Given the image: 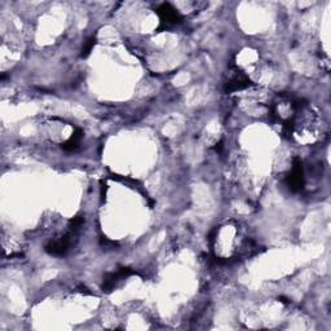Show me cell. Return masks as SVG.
<instances>
[{
    "instance_id": "cell-1",
    "label": "cell",
    "mask_w": 331,
    "mask_h": 331,
    "mask_svg": "<svg viewBox=\"0 0 331 331\" xmlns=\"http://www.w3.org/2000/svg\"><path fill=\"white\" fill-rule=\"evenodd\" d=\"M289 186L293 192L302 191L304 186V173H303V164L300 158L295 157L293 161V170L288 177Z\"/></svg>"
},
{
    "instance_id": "cell-2",
    "label": "cell",
    "mask_w": 331,
    "mask_h": 331,
    "mask_svg": "<svg viewBox=\"0 0 331 331\" xmlns=\"http://www.w3.org/2000/svg\"><path fill=\"white\" fill-rule=\"evenodd\" d=\"M158 15L161 17L162 26L167 27L170 25H177L182 21V17L177 12V9L173 8L170 3H163L158 8Z\"/></svg>"
},
{
    "instance_id": "cell-3",
    "label": "cell",
    "mask_w": 331,
    "mask_h": 331,
    "mask_svg": "<svg viewBox=\"0 0 331 331\" xmlns=\"http://www.w3.org/2000/svg\"><path fill=\"white\" fill-rule=\"evenodd\" d=\"M71 237H73L71 233H69V234L64 235V237L59 238V240L52 241V242H50V244L45 246V251H47L48 254H51V255L55 256L64 255L65 252L69 250V246L71 245Z\"/></svg>"
},
{
    "instance_id": "cell-4",
    "label": "cell",
    "mask_w": 331,
    "mask_h": 331,
    "mask_svg": "<svg viewBox=\"0 0 331 331\" xmlns=\"http://www.w3.org/2000/svg\"><path fill=\"white\" fill-rule=\"evenodd\" d=\"M133 270L129 269V268H119L117 272H112L108 273L105 275V278H104V283H103V290L105 291H112L113 289L115 288V285L118 283V281H120L124 277H128V275L133 274Z\"/></svg>"
},
{
    "instance_id": "cell-5",
    "label": "cell",
    "mask_w": 331,
    "mask_h": 331,
    "mask_svg": "<svg viewBox=\"0 0 331 331\" xmlns=\"http://www.w3.org/2000/svg\"><path fill=\"white\" fill-rule=\"evenodd\" d=\"M250 85H251V82H250V79L246 75H244V74H237V75L233 76V78L226 83L225 91L226 92L241 91V89L250 87Z\"/></svg>"
},
{
    "instance_id": "cell-6",
    "label": "cell",
    "mask_w": 331,
    "mask_h": 331,
    "mask_svg": "<svg viewBox=\"0 0 331 331\" xmlns=\"http://www.w3.org/2000/svg\"><path fill=\"white\" fill-rule=\"evenodd\" d=\"M83 136V131L80 128H76L75 132H74V135L71 136L70 140H68L62 145V149L66 150V152H73L75 150L76 148L79 147V141Z\"/></svg>"
},
{
    "instance_id": "cell-7",
    "label": "cell",
    "mask_w": 331,
    "mask_h": 331,
    "mask_svg": "<svg viewBox=\"0 0 331 331\" xmlns=\"http://www.w3.org/2000/svg\"><path fill=\"white\" fill-rule=\"evenodd\" d=\"M94 43H96V39H94V38H89V39H88V40L85 41L84 47H83L82 55H80V56H82V57H87L88 55L91 53V51L93 50Z\"/></svg>"
},
{
    "instance_id": "cell-8",
    "label": "cell",
    "mask_w": 331,
    "mask_h": 331,
    "mask_svg": "<svg viewBox=\"0 0 331 331\" xmlns=\"http://www.w3.org/2000/svg\"><path fill=\"white\" fill-rule=\"evenodd\" d=\"M83 223H84V219H83L82 216H76L74 217V219L70 220V229L71 231H76L78 229L80 228V226L83 225Z\"/></svg>"
},
{
    "instance_id": "cell-9",
    "label": "cell",
    "mask_w": 331,
    "mask_h": 331,
    "mask_svg": "<svg viewBox=\"0 0 331 331\" xmlns=\"http://www.w3.org/2000/svg\"><path fill=\"white\" fill-rule=\"evenodd\" d=\"M221 149H223V143H219V144H216L215 150H216V152H221Z\"/></svg>"
}]
</instances>
